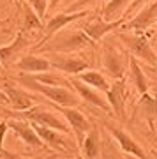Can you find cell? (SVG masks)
Wrapping results in <instances>:
<instances>
[{
  "label": "cell",
  "instance_id": "cell-28",
  "mask_svg": "<svg viewBox=\"0 0 157 159\" xmlns=\"http://www.w3.org/2000/svg\"><path fill=\"white\" fill-rule=\"evenodd\" d=\"M2 156H4V159H39V157H27V156H20V154L7 152L6 148L2 150Z\"/></svg>",
  "mask_w": 157,
  "mask_h": 159
},
{
  "label": "cell",
  "instance_id": "cell-2",
  "mask_svg": "<svg viewBox=\"0 0 157 159\" xmlns=\"http://www.w3.org/2000/svg\"><path fill=\"white\" fill-rule=\"evenodd\" d=\"M18 83H21L23 89H28L32 92H37L41 96H44L46 99H50L55 106H65V108H76L81 99L78 97V94L73 89H65V87H53V85H44L35 81L34 78L28 76H18Z\"/></svg>",
  "mask_w": 157,
  "mask_h": 159
},
{
  "label": "cell",
  "instance_id": "cell-5",
  "mask_svg": "<svg viewBox=\"0 0 157 159\" xmlns=\"http://www.w3.org/2000/svg\"><path fill=\"white\" fill-rule=\"evenodd\" d=\"M44 57L48 58L51 69H56V71L71 74V76H76L90 67L88 60L81 58L79 55H74V53H46Z\"/></svg>",
  "mask_w": 157,
  "mask_h": 159
},
{
  "label": "cell",
  "instance_id": "cell-4",
  "mask_svg": "<svg viewBox=\"0 0 157 159\" xmlns=\"http://www.w3.org/2000/svg\"><path fill=\"white\" fill-rule=\"evenodd\" d=\"M129 66V57H125L120 50H117L113 44L104 43L102 44V69L111 80H118L125 76Z\"/></svg>",
  "mask_w": 157,
  "mask_h": 159
},
{
  "label": "cell",
  "instance_id": "cell-12",
  "mask_svg": "<svg viewBox=\"0 0 157 159\" xmlns=\"http://www.w3.org/2000/svg\"><path fill=\"white\" fill-rule=\"evenodd\" d=\"M7 124H9V129H11L12 133L20 138V142H23L25 145L34 147V148H48L44 145V142L37 136V133H35L32 122H28V120H25V119H9Z\"/></svg>",
  "mask_w": 157,
  "mask_h": 159
},
{
  "label": "cell",
  "instance_id": "cell-24",
  "mask_svg": "<svg viewBox=\"0 0 157 159\" xmlns=\"http://www.w3.org/2000/svg\"><path fill=\"white\" fill-rule=\"evenodd\" d=\"M23 9V25L21 30L27 34V32H32V30H43V20L37 16V12L28 6V4H21Z\"/></svg>",
  "mask_w": 157,
  "mask_h": 159
},
{
  "label": "cell",
  "instance_id": "cell-10",
  "mask_svg": "<svg viewBox=\"0 0 157 159\" xmlns=\"http://www.w3.org/2000/svg\"><path fill=\"white\" fill-rule=\"evenodd\" d=\"M104 127H106V131L113 136V140L118 143V147L122 148L127 156H132V157H136V159H150L146 156L145 148L141 147L127 131H123L122 127L113 125V124H104Z\"/></svg>",
  "mask_w": 157,
  "mask_h": 159
},
{
  "label": "cell",
  "instance_id": "cell-38",
  "mask_svg": "<svg viewBox=\"0 0 157 159\" xmlns=\"http://www.w3.org/2000/svg\"><path fill=\"white\" fill-rule=\"evenodd\" d=\"M154 131H155V134H157V127H155V129H154Z\"/></svg>",
  "mask_w": 157,
  "mask_h": 159
},
{
  "label": "cell",
  "instance_id": "cell-1",
  "mask_svg": "<svg viewBox=\"0 0 157 159\" xmlns=\"http://www.w3.org/2000/svg\"><path fill=\"white\" fill-rule=\"evenodd\" d=\"M94 44V41L85 34L81 27L76 30H60L51 39H48L44 44L35 46V50H41L44 53H76Z\"/></svg>",
  "mask_w": 157,
  "mask_h": 159
},
{
  "label": "cell",
  "instance_id": "cell-30",
  "mask_svg": "<svg viewBox=\"0 0 157 159\" xmlns=\"http://www.w3.org/2000/svg\"><path fill=\"white\" fill-rule=\"evenodd\" d=\"M0 104H7V96L4 94L2 89H0Z\"/></svg>",
  "mask_w": 157,
  "mask_h": 159
},
{
  "label": "cell",
  "instance_id": "cell-8",
  "mask_svg": "<svg viewBox=\"0 0 157 159\" xmlns=\"http://www.w3.org/2000/svg\"><path fill=\"white\" fill-rule=\"evenodd\" d=\"M58 110V113L65 119V122L69 124L71 131H73L74 138H76V145H81L87 136V133L92 129V124H90V120L85 117L79 110L76 108H65V106H56Z\"/></svg>",
  "mask_w": 157,
  "mask_h": 159
},
{
  "label": "cell",
  "instance_id": "cell-33",
  "mask_svg": "<svg viewBox=\"0 0 157 159\" xmlns=\"http://www.w3.org/2000/svg\"><path fill=\"white\" fill-rule=\"evenodd\" d=\"M152 157H154V159H157V150H154V152H152Z\"/></svg>",
  "mask_w": 157,
  "mask_h": 159
},
{
  "label": "cell",
  "instance_id": "cell-21",
  "mask_svg": "<svg viewBox=\"0 0 157 159\" xmlns=\"http://www.w3.org/2000/svg\"><path fill=\"white\" fill-rule=\"evenodd\" d=\"M129 76H131V83L136 87V90L140 92V94L150 92V81L146 78V74L143 73L138 58H134L132 55L129 57Z\"/></svg>",
  "mask_w": 157,
  "mask_h": 159
},
{
  "label": "cell",
  "instance_id": "cell-14",
  "mask_svg": "<svg viewBox=\"0 0 157 159\" xmlns=\"http://www.w3.org/2000/svg\"><path fill=\"white\" fill-rule=\"evenodd\" d=\"M123 21H125L123 18L115 20V21H106V20H102L101 16H94L92 20H88L87 23H83L81 30H83L85 34L96 43V41H102L108 34H110V32H113L115 29L122 27Z\"/></svg>",
  "mask_w": 157,
  "mask_h": 159
},
{
  "label": "cell",
  "instance_id": "cell-19",
  "mask_svg": "<svg viewBox=\"0 0 157 159\" xmlns=\"http://www.w3.org/2000/svg\"><path fill=\"white\" fill-rule=\"evenodd\" d=\"M79 150H81V156L85 159H99L101 157V134H99V129L92 125V129L87 133L83 143L79 145Z\"/></svg>",
  "mask_w": 157,
  "mask_h": 159
},
{
  "label": "cell",
  "instance_id": "cell-36",
  "mask_svg": "<svg viewBox=\"0 0 157 159\" xmlns=\"http://www.w3.org/2000/svg\"><path fill=\"white\" fill-rule=\"evenodd\" d=\"M155 37H157V23H155Z\"/></svg>",
  "mask_w": 157,
  "mask_h": 159
},
{
  "label": "cell",
  "instance_id": "cell-25",
  "mask_svg": "<svg viewBox=\"0 0 157 159\" xmlns=\"http://www.w3.org/2000/svg\"><path fill=\"white\" fill-rule=\"evenodd\" d=\"M99 0H74L73 4L67 7V11L65 12H76V11H88L90 6H94L97 4Z\"/></svg>",
  "mask_w": 157,
  "mask_h": 159
},
{
  "label": "cell",
  "instance_id": "cell-32",
  "mask_svg": "<svg viewBox=\"0 0 157 159\" xmlns=\"http://www.w3.org/2000/svg\"><path fill=\"white\" fill-rule=\"evenodd\" d=\"M150 89H152V96H154V97L157 99V87L154 85V87H150Z\"/></svg>",
  "mask_w": 157,
  "mask_h": 159
},
{
  "label": "cell",
  "instance_id": "cell-18",
  "mask_svg": "<svg viewBox=\"0 0 157 159\" xmlns=\"http://www.w3.org/2000/svg\"><path fill=\"white\" fill-rule=\"evenodd\" d=\"M27 46H28L27 35H25L23 30H20L11 44L0 46V66H2V67H4V66H9V64L14 60V57H16L23 48H27Z\"/></svg>",
  "mask_w": 157,
  "mask_h": 159
},
{
  "label": "cell",
  "instance_id": "cell-3",
  "mask_svg": "<svg viewBox=\"0 0 157 159\" xmlns=\"http://www.w3.org/2000/svg\"><path fill=\"white\" fill-rule=\"evenodd\" d=\"M118 39L122 41L123 46L129 50V53L134 58L148 66H157V55L145 35H141L140 32H120Z\"/></svg>",
  "mask_w": 157,
  "mask_h": 159
},
{
  "label": "cell",
  "instance_id": "cell-26",
  "mask_svg": "<svg viewBox=\"0 0 157 159\" xmlns=\"http://www.w3.org/2000/svg\"><path fill=\"white\" fill-rule=\"evenodd\" d=\"M28 6L37 12V16H39L41 20L46 18V12H48V0H28Z\"/></svg>",
  "mask_w": 157,
  "mask_h": 159
},
{
  "label": "cell",
  "instance_id": "cell-29",
  "mask_svg": "<svg viewBox=\"0 0 157 159\" xmlns=\"http://www.w3.org/2000/svg\"><path fill=\"white\" fill-rule=\"evenodd\" d=\"M62 0H48V11H55L56 6L60 4Z\"/></svg>",
  "mask_w": 157,
  "mask_h": 159
},
{
  "label": "cell",
  "instance_id": "cell-7",
  "mask_svg": "<svg viewBox=\"0 0 157 159\" xmlns=\"http://www.w3.org/2000/svg\"><path fill=\"white\" fill-rule=\"evenodd\" d=\"M127 78H118L111 80L110 89L106 92V99L111 106V113H115V117H118L120 120H125V102H127Z\"/></svg>",
  "mask_w": 157,
  "mask_h": 159
},
{
  "label": "cell",
  "instance_id": "cell-39",
  "mask_svg": "<svg viewBox=\"0 0 157 159\" xmlns=\"http://www.w3.org/2000/svg\"><path fill=\"white\" fill-rule=\"evenodd\" d=\"M0 71H2V66H0Z\"/></svg>",
  "mask_w": 157,
  "mask_h": 159
},
{
  "label": "cell",
  "instance_id": "cell-35",
  "mask_svg": "<svg viewBox=\"0 0 157 159\" xmlns=\"http://www.w3.org/2000/svg\"><path fill=\"white\" fill-rule=\"evenodd\" d=\"M127 159H136V157H132V156H127Z\"/></svg>",
  "mask_w": 157,
  "mask_h": 159
},
{
  "label": "cell",
  "instance_id": "cell-23",
  "mask_svg": "<svg viewBox=\"0 0 157 159\" xmlns=\"http://www.w3.org/2000/svg\"><path fill=\"white\" fill-rule=\"evenodd\" d=\"M30 78H34L39 83L44 85H53V87H65V89H73L71 87V80H67L65 76L55 73V71H44V73H35L30 74Z\"/></svg>",
  "mask_w": 157,
  "mask_h": 159
},
{
  "label": "cell",
  "instance_id": "cell-34",
  "mask_svg": "<svg viewBox=\"0 0 157 159\" xmlns=\"http://www.w3.org/2000/svg\"><path fill=\"white\" fill-rule=\"evenodd\" d=\"M74 159H85V157H83V156H76Z\"/></svg>",
  "mask_w": 157,
  "mask_h": 159
},
{
  "label": "cell",
  "instance_id": "cell-16",
  "mask_svg": "<svg viewBox=\"0 0 157 159\" xmlns=\"http://www.w3.org/2000/svg\"><path fill=\"white\" fill-rule=\"evenodd\" d=\"M136 113H140V117L145 120L148 127L152 131L155 129V122H157V99L152 96L150 92L141 94L140 101L136 104Z\"/></svg>",
  "mask_w": 157,
  "mask_h": 159
},
{
  "label": "cell",
  "instance_id": "cell-31",
  "mask_svg": "<svg viewBox=\"0 0 157 159\" xmlns=\"http://www.w3.org/2000/svg\"><path fill=\"white\" fill-rule=\"evenodd\" d=\"M7 23H9V20H4V21H0V32H4V30H6L4 27H6Z\"/></svg>",
  "mask_w": 157,
  "mask_h": 159
},
{
  "label": "cell",
  "instance_id": "cell-17",
  "mask_svg": "<svg viewBox=\"0 0 157 159\" xmlns=\"http://www.w3.org/2000/svg\"><path fill=\"white\" fill-rule=\"evenodd\" d=\"M14 66H16V69H20V71H23V73H27V74L44 73V71H50V69H51L48 58H46V57H39V55H34V53L21 57L16 64H14Z\"/></svg>",
  "mask_w": 157,
  "mask_h": 159
},
{
  "label": "cell",
  "instance_id": "cell-15",
  "mask_svg": "<svg viewBox=\"0 0 157 159\" xmlns=\"http://www.w3.org/2000/svg\"><path fill=\"white\" fill-rule=\"evenodd\" d=\"M32 125H34L37 136L44 142V145L48 148H53L56 152H67L69 150V142L65 140L64 133H60L56 129H51V127H46V125H41V124H34V122H32Z\"/></svg>",
  "mask_w": 157,
  "mask_h": 159
},
{
  "label": "cell",
  "instance_id": "cell-22",
  "mask_svg": "<svg viewBox=\"0 0 157 159\" xmlns=\"http://www.w3.org/2000/svg\"><path fill=\"white\" fill-rule=\"evenodd\" d=\"M131 2H132V0H108L101 9V18L106 20V21L120 20V18H123V12H125V9L131 6ZM123 20H125V18H123Z\"/></svg>",
  "mask_w": 157,
  "mask_h": 159
},
{
  "label": "cell",
  "instance_id": "cell-9",
  "mask_svg": "<svg viewBox=\"0 0 157 159\" xmlns=\"http://www.w3.org/2000/svg\"><path fill=\"white\" fill-rule=\"evenodd\" d=\"M71 87H73V90L78 94L79 99H83L85 102H88V104H92V106H96V108H99V110H102V111H106V113L113 115L111 113V106H110V102H108L104 92L85 85L83 81H79L76 76H71Z\"/></svg>",
  "mask_w": 157,
  "mask_h": 159
},
{
  "label": "cell",
  "instance_id": "cell-37",
  "mask_svg": "<svg viewBox=\"0 0 157 159\" xmlns=\"http://www.w3.org/2000/svg\"><path fill=\"white\" fill-rule=\"evenodd\" d=\"M154 140H155V142H157V134H155V138H154Z\"/></svg>",
  "mask_w": 157,
  "mask_h": 159
},
{
  "label": "cell",
  "instance_id": "cell-13",
  "mask_svg": "<svg viewBox=\"0 0 157 159\" xmlns=\"http://www.w3.org/2000/svg\"><path fill=\"white\" fill-rule=\"evenodd\" d=\"M2 90L7 96V106H11V110H14V111H25V110L35 106V97L32 94H28L27 89H21V87L4 81Z\"/></svg>",
  "mask_w": 157,
  "mask_h": 159
},
{
  "label": "cell",
  "instance_id": "cell-27",
  "mask_svg": "<svg viewBox=\"0 0 157 159\" xmlns=\"http://www.w3.org/2000/svg\"><path fill=\"white\" fill-rule=\"evenodd\" d=\"M148 2H150V0H132V2H131V6L125 9V12H123V18H132L136 12L141 9V7L145 6V4H148Z\"/></svg>",
  "mask_w": 157,
  "mask_h": 159
},
{
  "label": "cell",
  "instance_id": "cell-20",
  "mask_svg": "<svg viewBox=\"0 0 157 159\" xmlns=\"http://www.w3.org/2000/svg\"><path fill=\"white\" fill-rule=\"evenodd\" d=\"M76 78L79 81H83L85 85L92 87V89H97V90L104 92V94L110 89V81H108L106 74L102 73V71H99V69H87L83 73L76 74Z\"/></svg>",
  "mask_w": 157,
  "mask_h": 159
},
{
  "label": "cell",
  "instance_id": "cell-11",
  "mask_svg": "<svg viewBox=\"0 0 157 159\" xmlns=\"http://www.w3.org/2000/svg\"><path fill=\"white\" fill-rule=\"evenodd\" d=\"M90 14V11H76V12H56L53 16L46 21L44 25V35H43V39H41V44H44L48 39H51L56 32H60L64 30L67 25L71 23L78 21V20H83ZM39 46V44H37Z\"/></svg>",
  "mask_w": 157,
  "mask_h": 159
},
{
  "label": "cell",
  "instance_id": "cell-6",
  "mask_svg": "<svg viewBox=\"0 0 157 159\" xmlns=\"http://www.w3.org/2000/svg\"><path fill=\"white\" fill-rule=\"evenodd\" d=\"M155 23H157V0H150L132 18L123 21L122 27L127 32H146Z\"/></svg>",
  "mask_w": 157,
  "mask_h": 159
}]
</instances>
